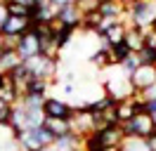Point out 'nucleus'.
<instances>
[{"label": "nucleus", "mask_w": 156, "mask_h": 151, "mask_svg": "<svg viewBox=\"0 0 156 151\" xmlns=\"http://www.w3.org/2000/svg\"><path fill=\"white\" fill-rule=\"evenodd\" d=\"M128 26H135V28H147L156 26V2L154 0H140L135 2L133 7L128 9Z\"/></svg>", "instance_id": "nucleus-1"}, {"label": "nucleus", "mask_w": 156, "mask_h": 151, "mask_svg": "<svg viewBox=\"0 0 156 151\" xmlns=\"http://www.w3.org/2000/svg\"><path fill=\"white\" fill-rule=\"evenodd\" d=\"M102 90H104V94H109V97H111V99H116V102L128 99V97H133V94H135L133 85H130V76H128L121 66H116V76H107V78H104Z\"/></svg>", "instance_id": "nucleus-2"}, {"label": "nucleus", "mask_w": 156, "mask_h": 151, "mask_svg": "<svg viewBox=\"0 0 156 151\" xmlns=\"http://www.w3.org/2000/svg\"><path fill=\"white\" fill-rule=\"evenodd\" d=\"M17 142L21 144L24 151H45L55 144V137L40 125V128H29V130L19 132V135H17Z\"/></svg>", "instance_id": "nucleus-3"}, {"label": "nucleus", "mask_w": 156, "mask_h": 151, "mask_svg": "<svg viewBox=\"0 0 156 151\" xmlns=\"http://www.w3.org/2000/svg\"><path fill=\"white\" fill-rule=\"evenodd\" d=\"M121 128L126 132V137H137V139H149V137L156 132V125H154L151 116L147 111L135 113V116H133L128 123H123Z\"/></svg>", "instance_id": "nucleus-4"}, {"label": "nucleus", "mask_w": 156, "mask_h": 151, "mask_svg": "<svg viewBox=\"0 0 156 151\" xmlns=\"http://www.w3.org/2000/svg\"><path fill=\"white\" fill-rule=\"evenodd\" d=\"M24 64L29 66V71L33 78H43V80H48V83H57V71H59V61L55 59H50L45 54H38L33 57L31 61H24Z\"/></svg>", "instance_id": "nucleus-5"}, {"label": "nucleus", "mask_w": 156, "mask_h": 151, "mask_svg": "<svg viewBox=\"0 0 156 151\" xmlns=\"http://www.w3.org/2000/svg\"><path fill=\"white\" fill-rule=\"evenodd\" d=\"M71 123V132L78 135V137H88L92 132H97V121H95V113L80 106V109H73V116L69 118Z\"/></svg>", "instance_id": "nucleus-6"}, {"label": "nucleus", "mask_w": 156, "mask_h": 151, "mask_svg": "<svg viewBox=\"0 0 156 151\" xmlns=\"http://www.w3.org/2000/svg\"><path fill=\"white\" fill-rule=\"evenodd\" d=\"M14 50H17V54L21 57V61H31L33 57L40 54V50H43V43H40V36L31 28V31H26L21 38H17V45H14Z\"/></svg>", "instance_id": "nucleus-7"}, {"label": "nucleus", "mask_w": 156, "mask_h": 151, "mask_svg": "<svg viewBox=\"0 0 156 151\" xmlns=\"http://www.w3.org/2000/svg\"><path fill=\"white\" fill-rule=\"evenodd\" d=\"M95 137L107 151H118L126 142V132H123L121 125H104V128H99L95 132Z\"/></svg>", "instance_id": "nucleus-8"}, {"label": "nucleus", "mask_w": 156, "mask_h": 151, "mask_svg": "<svg viewBox=\"0 0 156 151\" xmlns=\"http://www.w3.org/2000/svg\"><path fill=\"white\" fill-rule=\"evenodd\" d=\"M126 33H128V19H118V21H114L111 26H107L102 33H99V43H102L104 47L121 45V43L126 40Z\"/></svg>", "instance_id": "nucleus-9"}, {"label": "nucleus", "mask_w": 156, "mask_h": 151, "mask_svg": "<svg viewBox=\"0 0 156 151\" xmlns=\"http://www.w3.org/2000/svg\"><path fill=\"white\" fill-rule=\"evenodd\" d=\"M144 111V102L137 97V94H133V97H128V99H121V102H116V118H118V125H123V123H128L135 113H142Z\"/></svg>", "instance_id": "nucleus-10"}, {"label": "nucleus", "mask_w": 156, "mask_h": 151, "mask_svg": "<svg viewBox=\"0 0 156 151\" xmlns=\"http://www.w3.org/2000/svg\"><path fill=\"white\" fill-rule=\"evenodd\" d=\"M130 85L135 92H142L147 87L156 85V66H149V64H142L140 68H135L130 73Z\"/></svg>", "instance_id": "nucleus-11"}, {"label": "nucleus", "mask_w": 156, "mask_h": 151, "mask_svg": "<svg viewBox=\"0 0 156 151\" xmlns=\"http://www.w3.org/2000/svg\"><path fill=\"white\" fill-rule=\"evenodd\" d=\"M43 113L45 118H71L73 116V106L66 99H59V97H48L43 102Z\"/></svg>", "instance_id": "nucleus-12"}, {"label": "nucleus", "mask_w": 156, "mask_h": 151, "mask_svg": "<svg viewBox=\"0 0 156 151\" xmlns=\"http://www.w3.org/2000/svg\"><path fill=\"white\" fill-rule=\"evenodd\" d=\"M26 31H31V19H26V17H7L5 19V24H2V28H0V33L5 38H21Z\"/></svg>", "instance_id": "nucleus-13"}, {"label": "nucleus", "mask_w": 156, "mask_h": 151, "mask_svg": "<svg viewBox=\"0 0 156 151\" xmlns=\"http://www.w3.org/2000/svg\"><path fill=\"white\" fill-rule=\"evenodd\" d=\"M55 19H57L62 26H69V28H73V31H80L83 14H80V9H78L76 5H69V7L59 9L57 14H55Z\"/></svg>", "instance_id": "nucleus-14"}, {"label": "nucleus", "mask_w": 156, "mask_h": 151, "mask_svg": "<svg viewBox=\"0 0 156 151\" xmlns=\"http://www.w3.org/2000/svg\"><path fill=\"white\" fill-rule=\"evenodd\" d=\"M19 64H24V61H21V57L17 54L14 47H2L0 50V76H10Z\"/></svg>", "instance_id": "nucleus-15"}, {"label": "nucleus", "mask_w": 156, "mask_h": 151, "mask_svg": "<svg viewBox=\"0 0 156 151\" xmlns=\"http://www.w3.org/2000/svg\"><path fill=\"white\" fill-rule=\"evenodd\" d=\"M99 14L104 19H126V14H128V9H126V5L121 2V0H102V5H99V9H97Z\"/></svg>", "instance_id": "nucleus-16"}, {"label": "nucleus", "mask_w": 156, "mask_h": 151, "mask_svg": "<svg viewBox=\"0 0 156 151\" xmlns=\"http://www.w3.org/2000/svg\"><path fill=\"white\" fill-rule=\"evenodd\" d=\"M43 128H45L55 139H62V137H69V135H71V123H69V118H45Z\"/></svg>", "instance_id": "nucleus-17"}, {"label": "nucleus", "mask_w": 156, "mask_h": 151, "mask_svg": "<svg viewBox=\"0 0 156 151\" xmlns=\"http://www.w3.org/2000/svg\"><path fill=\"white\" fill-rule=\"evenodd\" d=\"M50 85L48 80H43V78H31L29 85L24 87V94H31V97H38V99H48V94H50ZM21 94V97H24Z\"/></svg>", "instance_id": "nucleus-18"}, {"label": "nucleus", "mask_w": 156, "mask_h": 151, "mask_svg": "<svg viewBox=\"0 0 156 151\" xmlns=\"http://www.w3.org/2000/svg\"><path fill=\"white\" fill-rule=\"evenodd\" d=\"M123 45H126L130 52L137 54V52L144 47V31H142V28H135V26H128V33H126Z\"/></svg>", "instance_id": "nucleus-19"}, {"label": "nucleus", "mask_w": 156, "mask_h": 151, "mask_svg": "<svg viewBox=\"0 0 156 151\" xmlns=\"http://www.w3.org/2000/svg\"><path fill=\"white\" fill-rule=\"evenodd\" d=\"M7 78H10V83L14 85V87H17L21 94H24V87L29 85V80L33 78V76H31V71H29V66H26V64H19L10 76H7Z\"/></svg>", "instance_id": "nucleus-20"}, {"label": "nucleus", "mask_w": 156, "mask_h": 151, "mask_svg": "<svg viewBox=\"0 0 156 151\" xmlns=\"http://www.w3.org/2000/svg\"><path fill=\"white\" fill-rule=\"evenodd\" d=\"M88 59H90L92 66H97V71H107L109 66H114L111 64V52H109V47H104V45H99Z\"/></svg>", "instance_id": "nucleus-21"}, {"label": "nucleus", "mask_w": 156, "mask_h": 151, "mask_svg": "<svg viewBox=\"0 0 156 151\" xmlns=\"http://www.w3.org/2000/svg\"><path fill=\"white\" fill-rule=\"evenodd\" d=\"M0 99L5 104H10V106H17L21 102V92L10 83V78H5L2 83H0Z\"/></svg>", "instance_id": "nucleus-22"}, {"label": "nucleus", "mask_w": 156, "mask_h": 151, "mask_svg": "<svg viewBox=\"0 0 156 151\" xmlns=\"http://www.w3.org/2000/svg\"><path fill=\"white\" fill-rule=\"evenodd\" d=\"M109 52H111V64H114V66H121V64L128 59V57H130V50H128L123 43H121V45L109 47Z\"/></svg>", "instance_id": "nucleus-23"}, {"label": "nucleus", "mask_w": 156, "mask_h": 151, "mask_svg": "<svg viewBox=\"0 0 156 151\" xmlns=\"http://www.w3.org/2000/svg\"><path fill=\"white\" fill-rule=\"evenodd\" d=\"M121 151H149V146H147L144 139H137V137H126V142H123Z\"/></svg>", "instance_id": "nucleus-24"}, {"label": "nucleus", "mask_w": 156, "mask_h": 151, "mask_svg": "<svg viewBox=\"0 0 156 151\" xmlns=\"http://www.w3.org/2000/svg\"><path fill=\"white\" fill-rule=\"evenodd\" d=\"M102 0H76V7L80 9V14H90V12H97Z\"/></svg>", "instance_id": "nucleus-25"}, {"label": "nucleus", "mask_w": 156, "mask_h": 151, "mask_svg": "<svg viewBox=\"0 0 156 151\" xmlns=\"http://www.w3.org/2000/svg\"><path fill=\"white\" fill-rule=\"evenodd\" d=\"M140 66H142V59H140V54H135V52H130V57H128L126 61L121 64V68H123V71H126V73L130 76L133 71H135V68H140Z\"/></svg>", "instance_id": "nucleus-26"}, {"label": "nucleus", "mask_w": 156, "mask_h": 151, "mask_svg": "<svg viewBox=\"0 0 156 151\" xmlns=\"http://www.w3.org/2000/svg\"><path fill=\"white\" fill-rule=\"evenodd\" d=\"M137 54H140V59H142V64L156 66V50H154V47H147V45H144L140 52H137Z\"/></svg>", "instance_id": "nucleus-27"}, {"label": "nucleus", "mask_w": 156, "mask_h": 151, "mask_svg": "<svg viewBox=\"0 0 156 151\" xmlns=\"http://www.w3.org/2000/svg\"><path fill=\"white\" fill-rule=\"evenodd\" d=\"M144 45L156 50V26H151V28H147V31H144Z\"/></svg>", "instance_id": "nucleus-28"}, {"label": "nucleus", "mask_w": 156, "mask_h": 151, "mask_svg": "<svg viewBox=\"0 0 156 151\" xmlns=\"http://www.w3.org/2000/svg\"><path fill=\"white\" fill-rule=\"evenodd\" d=\"M142 102H151V99H156V85H151V87H147V90H142V92H135Z\"/></svg>", "instance_id": "nucleus-29"}, {"label": "nucleus", "mask_w": 156, "mask_h": 151, "mask_svg": "<svg viewBox=\"0 0 156 151\" xmlns=\"http://www.w3.org/2000/svg\"><path fill=\"white\" fill-rule=\"evenodd\" d=\"M50 5H52V9H55V14H57L59 9L69 7V5H76V0H50Z\"/></svg>", "instance_id": "nucleus-30"}, {"label": "nucleus", "mask_w": 156, "mask_h": 151, "mask_svg": "<svg viewBox=\"0 0 156 151\" xmlns=\"http://www.w3.org/2000/svg\"><path fill=\"white\" fill-rule=\"evenodd\" d=\"M10 17V12H7V2H0V28L5 24V19Z\"/></svg>", "instance_id": "nucleus-31"}, {"label": "nucleus", "mask_w": 156, "mask_h": 151, "mask_svg": "<svg viewBox=\"0 0 156 151\" xmlns=\"http://www.w3.org/2000/svg\"><path fill=\"white\" fill-rule=\"evenodd\" d=\"M144 111H147V113H156V99H151V102H144Z\"/></svg>", "instance_id": "nucleus-32"}, {"label": "nucleus", "mask_w": 156, "mask_h": 151, "mask_svg": "<svg viewBox=\"0 0 156 151\" xmlns=\"http://www.w3.org/2000/svg\"><path fill=\"white\" fill-rule=\"evenodd\" d=\"M147 142V146H149V151H156V132L149 137V139H144Z\"/></svg>", "instance_id": "nucleus-33"}, {"label": "nucleus", "mask_w": 156, "mask_h": 151, "mask_svg": "<svg viewBox=\"0 0 156 151\" xmlns=\"http://www.w3.org/2000/svg\"><path fill=\"white\" fill-rule=\"evenodd\" d=\"M5 109H10V104H5V102H2V99H0V113L5 111Z\"/></svg>", "instance_id": "nucleus-34"}, {"label": "nucleus", "mask_w": 156, "mask_h": 151, "mask_svg": "<svg viewBox=\"0 0 156 151\" xmlns=\"http://www.w3.org/2000/svg\"><path fill=\"white\" fill-rule=\"evenodd\" d=\"M5 45H7V40H5V36H2V33H0V50H2Z\"/></svg>", "instance_id": "nucleus-35"}, {"label": "nucleus", "mask_w": 156, "mask_h": 151, "mask_svg": "<svg viewBox=\"0 0 156 151\" xmlns=\"http://www.w3.org/2000/svg\"><path fill=\"white\" fill-rule=\"evenodd\" d=\"M149 116H151V121H154V125H156V113H149Z\"/></svg>", "instance_id": "nucleus-36"}, {"label": "nucleus", "mask_w": 156, "mask_h": 151, "mask_svg": "<svg viewBox=\"0 0 156 151\" xmlns=\"http://www.w3.org/2000/svg\"><path fill=\"white\" fill-rule=\"evenodd\" d=\"M5 78H7V76H0V83H2V80H5Z\"/></svg>", "instance_id": "nucleus-37"}, {"label": "nucleus", "mask_w": 156, "mask_h": 151, "mask_svg": "<svg viewBox=\"0 0 156 151\" xmlns=\"http://www.w3.org/2000/svg\"><path fill=\"white\" fill-rule=\"evenodd\" d=\"M118 151H121V149H118Z\"/></svg>", "instance_id": "nucleus-38"}]
</instances>
